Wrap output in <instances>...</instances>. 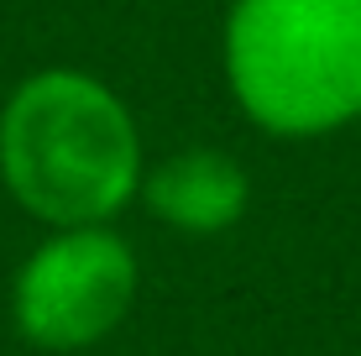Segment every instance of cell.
Instances as JSON below:
<instances>
[{
    "instance_id": "obj_4",
    "label": "cell",
    "mask_w": 361,
    "mask_h": 356,
    "mask_svg": "<svg viewBox=\"0 0 361 356\" xmlns=\"http://www.w3.org/2000/svg\"><path fill=\"white\" fill-rule=\"evenodd\" d=\"M147 210L189 236H215L246 210V173L226 152H178L142 183Z\"/></svg>"
},
{
    "instance_id": "obj_1",
    "label": "cell",
    "mask_w": 361,
    "mask_h": 356,
    "mask_svg": "<svg viewBox=\"0 0 361 356\" xmlns=\"http://www.w3.org/2000/svg\"><path fill=\"white\" fill-rule=\"evenodd\" d=\"M0 178L47 226H99L142 183V147L126 105L90 73L42 68L0 110Z\"/></svg>"
},
{
    "instance_id": "obj_2",
    "label": "cell",
    "mask_w": 361,
    "mask_h": 356,
    "mask_svg": "<svg viewBox=\"0 0 361 356\" xmlns=\"http://www.w3.org/2000/svg\"><path fill=\"white\" fill-rule=\"evenodd\" d=\"M226 73L272 137H319L361 116V0H235Z\"/></svg>"
},
{
    "instance_id": "obj_3",
    "label": "cell",
    "mask_w": 361,
    "mask_h": 356,
    "mask_svg": "<svg viewBox=\"0 0 361 356\" xmlns=\"http://www.w3.org/2000/svg\"><path fill=\"white\" fill-rule=\"evenodd\" d=\"M136 299V257L105 226H68L21 262L11 320L37 351H84L126 320Z\"/></svg>"
}]
</instances>
